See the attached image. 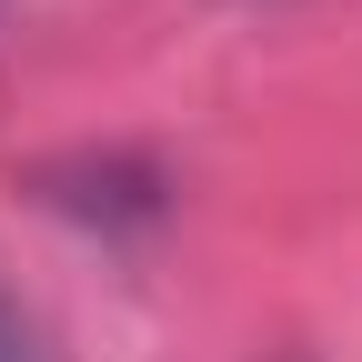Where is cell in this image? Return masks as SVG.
I'll use <instances>...</instances> for the list:
<instances>
[{"instance_id":"obj_1","label":"cell","mask_w":362,"mask_h":362,"mask_svg":"<svg viewBox=\"0 0 362 362\" xmlns=\"http://www.w3.org/2000/svg\"><path fill=\"white\" fill-rule=\"evenodd\" d=\"M0 362H51V342L30 332V312H21L11 292H0Z\"/></svg>"}]
</instances>
